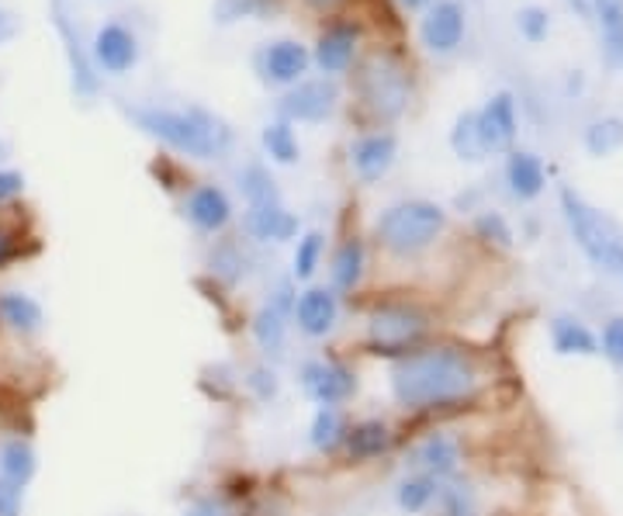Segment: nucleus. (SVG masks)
<instances>
[{"mask_svg":"<svg viewBox=\"0 0 623 516\" xmlns=\"http://www.w3.org/2000/svg\"><path fill=\"white\" fill-rule=\"evenodd\" d=\"M482 392L478 360L451 344H426L388 365V396L405 417H440L464 409Z\"/></svg>","mask_w":623,"mask_h":516,"instance_id":"obj_1","label":"nucleus"},{"mask_svg":"<svg viewBox=\"0 0 623 516\" xmlns=\"http://www.w3.org/2000/svg\"><path fill=\"white\" fill-rule=\"evenodd\" d=\"M128 118L136 122L139 133H146L149 139L188 160H225L232 146H236V133L229 128V122H222L215 112H208L201 105H188V108L139 105L128 108Z\"/></svg>","mask_w":623,"mask_h":516,"instance_id":"obj_2","label":"nucleus"},{"mask_svg":"<svg viewBox=\"0 0 623 516\" xmlns=\"http://www.w3.org/2000/svg\"><path fill=\"white\" fill-rule=\"evenodd\" d=\"M433 340V316L423 305L409 298H381L374 302L360 323V347L363 354L381 360H399Z\"/></svg>","mask_w":623,"mask_h":516,"instance_id":"obj_3","label":"nucleus"},{"mask_svg":"<svg viewBox=\"0 0 623 516\" xmlns=\"http://www.w3.org/2000/svg\"><path fill=\"white\" fill-rule=\"evenodd\" d=\"M447 229V209L430 198H405L388 204V209L374 219V243L395 256V261H409V256L426 253Z\"/></svg>","mask_w":623,"mask_h":516,"instance_id":"obj_4","label":"nucleus"},{"mask_svg":"<svg viewBox=\"0 0 623 516\" xmlns=\"http://www.w3.org/2000/svg\"><path fill=\"white\" fill-rule=\"evenodd\" d=\"M561 215L568 222L571 240L579 243V250L589 261L603 274H613L616 281H623V236L616 222L606 219L600 209H592V204L571 188H561Z\"/></svg>","mask_w":623,"mask_h":516,"instance_id":"obj_5","label":"nucleus"},{"mask_svg":"<svg viewBox=\"0 0 623 516\" xmlns=\"http://www.w3.org/2000/svg\"><path fill=\"white\" fill-rule=\"evenodd\" d=\"M295 298H298V285L292 281V274L277 277L267 288V295L260 298V305L250 316V340L260 354V360H277L288 357V340H292V313H295Z\"/></svg>","mask_w":623,"mask_h":516,"instance_id":"obj_6","label":"nucleus"},{"mask_svg":"<svg viewBox=\"0 0 623 516\" xmlns=\"http://www.w3.org/2000/svg\"><path fill=\"white\" fill-rule=\"evenodd\" d=\"M295 381L298 392L312 402V406H336L347 409L357 396H360V375L350 360L336 357V354H316L305 357L295 368Z\"/></svg>","mask_w":623,"mask_h":516,"instance_id":"obj_7","label":"nucleus"},{"mask_svg":"<svg viewBox=\"0 0 623 516\" xmlns=\"http://www.w3.org/2000/svg\"><path fill=\"white\" fill-rule=\"evenodd\" d=\"M344 319V298L336 295L329 285H305L298 288L295 313H292V329L308 344H326Z\"/></svg>","mask_w":623,"mask_h":516,"instance_id":"obj_8","label":"nucleus"},{"mask_svg":"<svg viewBox=\"0 0 623 516\" xmlns=\"http://www.w3.org/2000/svg\"><path fill=\"white\" fill-rule=\"evenodd\" d=\"M360 94L378 118H399L409 105V76L395 60L371 56L360 73Z\"/></svg>","mask_w":623,"mask_h":516,"instance_id":"obj_9","label":"nucleus"},{"mask_svg":"<svg viewBox=\"0 0 623 516\" xmlns=\"http://www.w3.org/2000/svg\"><path fill=\"white\" fill-rule=\"evenodd\" d=\"M464 464V447L454 433L447 430H430L420 441H412L402 454V468L405 472H423L436 482H451L461 475Z\"/></svg>","mask_w":623,"mask_h":516,"instance_id":"obj_10","label":"nucleus"},{"mask_svg":"<svg viewBox=\"0 0 623 516\" xmlns=\"http://www.w3.org/2000/svg\"><path fill=\"white\" fill-rule=\"evenodd\" d=\"M336 105H340V87H336L332 76H319V81H298L288 87V94H281L277 101V115L281 122H308L319 125L332 118Z\"/></svg>","mask_w":623,"mask_h":516,"instance_id":"obj_11","label":"nucleus"},{"mask_svg":"<svg viewBox=\"0 0 623 516\" xmlns=\"http://www.w3.org/2000/svg\"><path fill=\"white\" fill-rule=\"evenodd\" d=\"M395 447H399V433H395L392 420H384V417H357V420H350V430H347V441H344L340 457L350 461V464H374V461L392 454Z\"/></svg>","mask_w":623,"mask_h":516,"instance_id":"obj_12","label":"nucleus"},{"mask_svg":"<svg viewBox=\"0 0 623 516\" xmlns=\"http://www.w3.org/2000/svg\"><path fill=\"white\" fill-rule=\"evenodd\" d=\"M180 212L191 222V229H198L201 236H222V232L236 219V209H232V198L225 194V188L219 185H194L184 194V204Z\"/></svg>","mask_w":623,"mask_h":516,"instance_id":"obj_13","label":"nucleus"},{"mask_svg":"<svg viewBox=\"0 0 623 516\" xmlns=\"http://www.w3.org/2000/svg\"><path fill=\"white\" fill-rule=\"evenodd\" d=\"M347 160H350V170L360 185H378L399 160V139H395V133H388V128L363 133L350 143Z\"/></svg>","mask_w":623,"mask_h":516,"instance_id":"obj_14","label":"nucleus"},{"mask_svg":"<svg viewBox=\"0 0 623 516\" xmlns=\"http://www.w3.org/2000/svg\"><path fill=\"white\" fill-rule=\"evenodd\" d=\"M420 42L436 56H447L464 42V8L457 0H433L420 21Z\"/></svg>","mask_w":623,"mask_h":516,"instance_id":"obj_15","label":"nucleus"},{"mask_svg":"<svg viewBox=\"0 0 623 516\" xmlns=\"http://www.w3.org/2000/svg\"><path fill=\"white\" fill-rule=\"evenodd\" d=\"M312 56L308 49L295 39H277V42H267L264 49L256 53V70L264 76L267 84H277V87H292L298 84L305 70H308Z\"/></svg>","mask_w":623,"mask_h":516,"instance_id":"obj_16","label":"nucleus"},{"mask_svg":"<svg viewBox=\"0 0 623 516\" xmlns=\"http://www.w3.org/2000/svg\"><path fill=\"white\" fill-rule=\"evenodd\" d=\"M91 60L104 73L122 76L139 63V39L118 21L101 24L97 35H94V45H91Z\"/></svg>","mask_w":623,"mask_h":516,"instance_id":"obj_17","label":"nucleus"},{"mask_svg":"<svg viewBox=\"0 0 623 516\" xmlns=\"http://www.w3.org/2000/svg\"><path fill=\"white\" fill-rule=\"evenodd\" d=\"M52 24H56L60 39L66 42V60H70V73H73V91L94 97L97 94V73H94V60L81 42V29L73 24L70 11H66V0H56L52 4Z\"/></svg>","mask_w":623,"mask_h":516,"instance_id":"obj_18","label":"nucleus"},{"mask_svg":"<svg viewBox=\"0 0 623 516\" xmlns=\"http://www.w3.org/2000/svg\"><path fill=\"white\" fill-rule=\"evenodd\" d=\"M243 229H246V236L256 240V243H292L298 240V215L288 209L284 201H271V204H250L246 215H243Z\"/></svg>","mask_w":623,"mask_h":516,"instance_id":"obj_19","label":"nucleus"},{"mask_svg":"<svg viewBox=\"0 0 623 516\" xmlns=\"http://www.w3.org/2000/svg\"><path fill=\"white\" fill-rule=\"evenodd\" d=\"M478 136L485 152H506L516 143V101L509 91H499L485 101V108L475 112Z\"/></svg>","mask_w":623,"mask_h":516,"instance_id":"obj_20","label":"nucleus"},{"mask_svg":"<svg viewBox=\"0 0 623 516\" xmlns=\"http://www.w3.org/2000/svg\"><path fill=\"white\" fill-rule=\"evenodd\" d=\"M368 277V246H363L360 236H347L336 243L332 256H329V281L326 285L340 295V298H353Z\"/></svg>","mask_w":623,"mask_h":516,"instance_id":"obj_21","label":"nucleus"},{"mask_svg":"<svg viewBox=\"0 0 623 516\" xmlns=\"http://www.w3.org/2000/svg\"><path fill=\"white\" fill-rule=\"evenodd\" d=\"M347 430H350V412L347 409H336V406H316L305 430V444L312 454L319 457H340L344 441H347Z\"/></svg>","mask_w":623,"mask_h":516,"instance_id":"obj_22","label":"nucleus"},{"mask_svg":"<svg viewBox=\"0 0 623 516\" xmlns=\"http://www.w3.org/2000/svg\"><path fill=\"white\" fill-rule=\"evenodd\" d=\"M0 326L11 329L14 337H39L45 329V308L29 292L4 288L0 292Z\"/></svg>","mask_w":623,"mask_h":516,"instance_id":"obj_23","label":"nucleus"},{"mask_svg":"<svg viewBox=\"0 0 623 516\" xmlns=\"http://www.w3.org/2000/svg\"><path fill=\"white\" fill-rule=\"evenodd\" d=\"M548 333H551L555 354L561 357H600V337H595V329L579 316H568V313L555 316Z\"/></svg>","mask_w":623,"mask_h":516,"instance_id":"obj_24","label":"nucleus"},{"mask_svg":"<svg viewBox=\"0 0 623 516\" xmlns=\"http://www.w3.org/2000/svg\"><path fill=\"white\" fill-rule=\"evenodd\" d=\"M353 53H357V24H332V29H326L316 42V53H312V60H316V66L332 76V73H344L350 63H353Z\"/></svg>","mask_w":623,"mask_h":516,"instance_id":"obj_25","label":"nucleus"},{"mask_svg":"<svg viewBox=\"0 0 623 516\" xmlns=\"http://www.w3.org/2000/svg\"><path fill=\"white\" fill-rule=\"evenodd\" d=\"M506 185H509V194L516 201H534L543 194L548 188V170H543L540 157L527 149H509V160H506Z\"/></svg>","mask_w":623,"mask_h":516,"instance_id":"obj_26","label":"nucleus"},{"mask_svg":"<svg viewBox=\"0 0 623 516\" xmlns=\"http://www.w3.org/2000/svg\"><path fill=\"white\" fill-rule=\"evenodd\" d=\"M436 493H440V482L423 472H402L392 488L395 506L405 516H426L436 503Z\"/></svg>","mask_w":623,"mask_h":516,"instance_id":"obj_27","label":"nucleus"},{"mask_svg":"<svg viewBox=\"0 0 623 516\" xmlns=\"http://www.w3.org/2000/svg\"><path fill=\"white\" fill-rule=\"evenodd\" d=\"M39 475V454L24 436H8L0 441V478L24 488Z\"/></svg>","mask_w":623,"mask_h":516,"instance_id":"obj_28","label":"nucleus"},{"mask_svg":"<svg viewBox=\"0 0 623 516\" xmlns=\"http://www.w3.org/2000/svg\"><path fill=\"white\" fill-rule=\"evenodd\" d=\"M246 264H250L246 250L240 243H232V240L215 243L212 253H208V271H212V277L225 288H236L240 281H246V274H250Z\"/></svg>","mask_w":623,"mask_h":516,"instance_id":"obj_29","label":"nucleus"},{"mask_svg":"<svg viewBox=\"0 0 623 516\" xmlns=\"http://www.w3.org/2000/svg\"><path fill=\"white\" fill-rule=\"evenodd\" d=\"M326 261V236L319 229L302 232L295 240V253H292V281L295 285H312V277L319 274Z\"/></svg>","mask_w":623,"mask_h":516,"instance_id":"obj_30","label":"nucleus"},{"mask_svg":"<svg viewBox=\"0 0 623 516\" xmlns=\"http://www.w3.org/2000/svg\"><path fill=\"white\" fill-rule=\"evenodd\" d=\"M240 392L253 399L256 406H271L281 396V371L271 360H253L250 368L240 371Z\"/></svg>","mask_w":623,"mask_h":516,"instance_id":"obj_31","label":"nucleus"},{"mask_svg":"<svg viewBox=\"0 0 623 516\" xmlns=\"http://www.w3.org/2000/svg\"><path fill=\"white\" fill-rule=\"evenodd\" d=\"M595 21H600L603 53L610 63H623V0H592Z\"/></svg>","mask_w":623,"mask_h":516,"instance_id":"obj_32","label":"nucleus"},{"mask_svg":"<svg viewBox=\"0 0 623 516\" xmlns=\"http://www.w3.org/2000/svg\"><path fill=\"white\" fill-rule=\"evenodd\" d=\"M260 146L271 157V164H281V167H292L302 160V146H298V136L288 122H271L264 125V133H260Z\"/></svg>","mask_w":623,"mask_h":516,"instance_id":"obj_33","label":"nucleus"},{"mask_svg":"<svg viewBox=\"0 0 623 516\" xmlns=\"http://www.w3.org/2000/svg\"><path fill=\"white\" fill-rule=\"evenodd\" d=\"M430 516H478L475 488L467 485L461 475L451 478V482H440V493H436V503H433Z\"/></svg>","mask_w":623,"mask_h":516,"instance_id":"obj_34","label":"nucleus"},{"mask_svg":"<svg viewBox=\"0 0 623 516\" xmlns=\"http://www.w3.org/2000/svg\"><path fill=\"white\" fill-rule=\"evenodd\" d=\"M240 191L246 198V209L250 204H271V201H281V188L277 180L271 177V170L264 164H246L240 170Z\"/></svg>","mask_w":623,"mask_h":516,"instance_id":"obj_35","label":"nucleus"},{"mask_svg":"<svg viewBox=\"0 0 623 516\" xmlns=\"http://www.w3.org/2000/svg\"><path fill=\"white\" fill-rule=\"evenodd\" d=\"M451 149L457 152L461 160H467V164H478V160L488 157L485 146H482V136H478L475 112L457 115V122H454V128H451Z\"/></svg>","mask_w":623,"mask_h":516,"instance_id":"obj_36","label":"nucleus"},{"mask_svg":"<svg viewBox=\"0 0 623 516\" xmlns=\"http://www.w3.org/2000/svg\"><path fill=\"white\" fill-rule=\"evenodd\" d=\"M623 146V122L620 118H600L592 122L585 128V149L592 152V157H610V152H616Z\"/></svg>","mask_w":623,"mask_h":516,"instance_id":"obj_37","label":"nucleus"},{"mask_svg":"<svg viewBox=\"0 0 623 516\" xmlns=\"http://www.w3.org/2000/svg\"><path fill=\"white\" fill-rule=\"evenodd\" d=\"M475 236L478 240H485V243H492V246H499V250H509L513 246V225L506 222V215L503 212H492V209H485V212H478L475 215Z\"/></svg>","mask_w":623,"mask_h":516,"instance_id":"obj_38","label":"nucleus"},{"mask_svg":"<svg viewBox=\"0 0 623 516\" xmlns=\"http://www.w3.org/2000/svg\"><path fill=\"white\" fill-rule=\"evenodd\" d=\"M274 0H215V21L232 24L240 18H260V14H271Z\"/></svg>","mask_w":623,"mask_h":516,"instance_id":"obj_39","label":"nucleus"},{"mask_svg":"<svg viewBox=\"0 0 623 516\" xmlns=\"http://www.w3.org/2000/svg\"><path fill=\"white\" fill-rule=\"evenodd\" d=\"M516 29H519V35H524L527 42H543V39H548V32H551V18H548V11L537 8V4L519 8Z\"/></svg>","mask_w":623,"mask_h":516,"instance_id":"obj_40","label":"nucleus"},{"mask_svg":"<svg viewBox=\"0 0 623 516\" xmlns=\"http://www.w3.org/2000/svg\"><path fill=\"white\" fill-rule=\"evenodd\" d=\"M595 337H600V354L613 368H623V316H610Z\"/></svg>","mask_w":623,"mask_h":516,"instance_id":"obj_41","label":"nucleus"},{"mask_svg":"<svg viewBox=\"0 0 623 516\" xmlns=\"http://www.w3.org/2000/svg\"><path fill=\"white\" fill-rule=\"evenodd\" d=\"M180 516H236V509H232L222 496H194L184 509H180Z\"/></svg>","mask_w":623,"mask_h":516,"instance_id":"obj_42","label":"nucleus"},{"mask_svg":"<svg viewBox=\"0 0 623 516\" xmlns=\"http://www.w3.org/2000/svg\"><path fill=\"white\" fill-rule=\"evenodd\" d=\"M21 499H24V488L0 478V516H21Z\"/></svg>","mask_w":623,"mask_h":516,"instance_id":"obj_43","label":"nucleus"},{"mask_svg":"<svg viewBox=\"0 0 623 516\" xmlns=\"http://www.w3.org/2000/svg\"><path fill=\"white\" fill-rule=\"evenodd\" d=\"M24 194V177L18 170H0V204H11Z\"/></svg>","mask_w":623,"mask_h":516,"instance_id":"obj_44","label":"nucleus"},{"mask_svg":"<svg viewBox=\"0 0 623 516\" xmlns=\"http://www.w3.org/2000/svg\"><path fill=\"white\" fill-rule=\"evenodd\" d=\"M14 256H18V240L8 229H0V267H8Z\"/></svg>","mask_w":623,"mask_h":516,"instance_id":"obj_45","label":"nucleus"},{"mask_svg":"<svg viewBox=\"0 0 623 516\" xmlns=\"http://www.w3.org/2000/svg\"><path fill=\"white\" fill-rule=\"evenodd\" d=\"M308 8H316V11H329V8H336L340 4V0H305Z\"/></svg>","mask_w":623,"mask_h":516,"instance_id":"obj_46","label":"nucleus"},{"mask_svg":"<svg viewBox=\"0 0 623 516\" xmlns=\"http://www.w3.org/2000/svg\"><path fill=\"white\" fill-rule=\"evenodd\" d=\"M402 4H405V8H430L433 0H402Z\"/></svg>","mask_w":623,"mask_h":516,"instance_id":"obj_47","label":"nucleus"}]
</instances>
